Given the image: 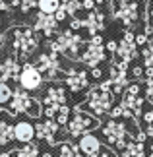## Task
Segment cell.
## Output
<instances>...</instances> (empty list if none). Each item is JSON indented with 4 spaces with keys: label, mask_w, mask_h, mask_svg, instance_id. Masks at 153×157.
Wrapping results in <instances>:
<instances>
[{
    "label": "cell",
    "mask_w": 153,
    "mask_h": 157,
    "mask_svg": "<svg viewBox=\"0 0 153 157\" xmlns=\"http://www.w3.org/2000/svg\"><path fill=\"white\" fill-rule=\"evenodd\" d=\"M10 39H12L14 52L23 60L31 56L35 52V49L39 47V37H37V31L33 27H25V25L14 27L10 31Z\"/></svg>",
    "instance_id": "cell-1"
},
{
    "label": "cell",
    "mask_w": 153,
    "mask_h": 157,
    "mask_svg": "<svg viewBox=\"0 0 153 157\" xmlns=\"http://www.w3.org/2000/svg\"><path fill=\"white\" fill-rule=\"evenodd\" d=\"M83 45V39L82 35L74 33L72 29H68V31H62L58 35L56 39H51L47 43V49L51 52H62L64 56H68L72 60H78L79 56H82V52H79V49H82Z\"/></svg>",
    "instance_id": "cell-2"
},
{
    "label": "cell",
    "mask_w": 153,
    "mask_h": 157,
    "mask_svg": "<svg viewBox=\"0 0 153 157\" xmlns=\"http://www.w3.org/2000/svg\"><path fill=\"white\" fill-rule=\"evenodd\" d=\"M109 10L111 16L120 20L126 27H132L140 20V2L136 0H111Z\"/></svg>",
    "instance_id": "cell-3"
},
{
    "label": "cell",
    "mask_w": 153,
    "mask_h": 157,
    "mask_svg": "<svg viewBox=\"0 0 153 157\" xmlns=\"http://www.w3.org/2000/svg\"><path fill=\"white\" fill-rule=\"evenodd\" d=\"M114 103V93L113 91H103V89L97 86L93 91L87 95V101H85L83 109L87 111L89 114H93V117H103V114H107L111 111V107Z\"/></svg>",
    "instance_id": "cell-4"
},
{
    "label": "cell",
    "mask_w": 153,
    "mask_h": 157,
    "mask_svg": "<svg viewBox=\"0 0 153 157\" xmlns=\"http://www.w3.org/2000/svg\"><path fill=\"white\" fill-rule=\"evenodd\" d=\"M8 105H10V114H21V113H27L29 117L37 118L39 114L43 113V109H41V105H39V101H35L31 95H29V91H25V89H16Z\"/></svg>",
    "instance_id": "cell-5"
},
{
    "label": "cell",
    "mask_w": 153,
    "mask_h": 157,
    "mask_svg": "<svg viewBox=\"0 0 153 157\" xmlns=\"http://www.w3.org/2000/svg\"><path fill=\"white\" fill-rule=\"evenodd\" d=\"M101 134L105 138V142L109 146L116 147L118 151L126 147V138H128V128H126V122H122L118 118H111L109 122L101 128Z\"/></svg>",
    "instance_id": "cell-6"
},
{
    "label": "cell",
    "mask_w": 153,
    "mask_h": 157,
    "mask_svg": "<svg viewBox=\"0 0 153 157\" xmlns=\"http://www.w3.org/2000/svg\"><path fill=\"white\" fill-rule=\"evenodd\" d=\"M66 126H68V134L72 138H82L83 134H89L93 128H97V126H99V120H97V117H93V114L76 109V113L72 114V118L68 120Z\"/></svg>",
    "instance_id": "cell-7"
},
{
    "label": "cell",
    "mask_w": 153,
    "mask_h": 157,
    "mask_svg": "<svg viewBox=\"0 0 153 157\" xmlns=\"http://www.w3.org/2000/svg\"><path fill=\"white\" fill-rule=\"evenodd\" d=\"M64 105H66V89H64V86L52 83V86L47 89L45 99H43V113H45V117L47 118H54L56 113Z\"/></svg>",
    "instance_id": "cell-8"
},
{
    "label": "cell",
    "mask_w": 153,
    "mask_h": 157,
    "mask_svg": "<svg viewBox=\"0 0 153 157\" xmlns=\"http://www.w3.org/2000/svg\"><path fill=\"white\" fill-rule=\"evenodd\" d=\"M105 58H107V49L103 47V37L97 33L89 39V43L85 45L79 60H82V64L89 66V68H95V66H99Z\"/></svg>",
    "instance_id": "cell-9"
},
{
    "label": "cell",
    "mask_w": 153,
    "mask_h": 157,
    "mask_svg": "<svg viewBox=\"0 0 153 157\" xmlns=\"http://www.w3.org/2000/svg\"><path fill=\"white\" fill-rule=\"evenodd\" d=\"M109 80L113 82V93H122L124 89L130 86L128 83V62H122V60L116 58L114 62L109 68Z\"/></svg>",
    "instance_id": "cell-10"
},
{
    "label": "cell",
    "mask_w": 153,
    "mask_h": 157,
    "mask_svg": "<svg viewBox=\"0 0 153 157\" xmlns=\"http://www.w3.org/2000/svg\"><path fill=\"white\" fill-rule=\"evenodd\" d=\"M37 68L41 70L43 76H47L48 80H56V76L62 72V66H60V58L56 52H43L41 56L37 58Z\"/></svg>",
    "instance_id": "cell-11"
},
{
    "label": "cell",
    "mask_w": 153,
    "mask_h": 157,
    "mask_svg": "<svg viewBox=\"0 0 153 157\" xmlns=\"http://www.w3.org/2000/svg\"><path fill=\"white\" fill-rule=\"evenodd\" d=\"M43 83V74L37 66L33 64H25L21 68V74H20V86L21 89H25V91H35V89H39Z\"/></svg>",
    "instance_id": "cell-12"
},
{
    "label": "cell",
    "mask_w": 153,
    "mask_h": 157,
    "mask_svg": "<svg viewBox=\"0 0 153 157\" xmlns=\"http://www.w3.org/2000/svg\"><path fill=\"white\" fill-rule=\"evenodd\" d=\"M116 56L122 62L130 64L134 58H138V45H136V35L132 31H126L122 41L118 43V49H116Z\"/></svg>",
    "instance_id": "cell-13"
},
{
    "label": "cell",
    "mask_w": 153,
    "mask_h": 157,
    "mask_svg": "<svg viewBox=\"0 0 153 157\" xmlns=\"http://www.w3.org/2000/svg\"><path fill=\"white\" fill-rule=\"evenodd\" d=\"M58 128H60V124L54 118H45V120H41V122L35 124V136H37L41 142L52 146V144H56Z\"/></svg>",
    "instance_id": "cell-14"
},
{
    "label": "cell",
    "mask_w": 153,
    "mask_h": 157,
    "mask_svg": "<svg viewBox=\"0 0 153 157\" xmlns=\"http://www.w3.org/2000/svg\"><path fill=\"white\" fill-rule=\"evenodd\" d=\"M122 109H124V118H138V117H142L143 97H140V93L124 91V95H122Z\"/></svg>",
    "instance_id": "cell-15"
},
{
    "label": "cell",
    "mask_w": 153,
    "mask_h": 157,
    "mask_svg": "<svg viewBox=\"0 0 153 157\" xmlns=\"http://www.w3.org/2000/svg\"><path fill=\"white\" fill-rule=\"evenodd\" d=\"M33 29L37 33H43L45 37H52V35L58 31V20L52 14H43V12H39V14L35 16Z\"/></svg>",
    "instance_id": "cell-16"
},
{
    "label": "cell",
    "mask_w": 153,
    "mask_h": 157,
    "mask_svg": "<svg viewBox=\"0 0 153 157\" xmlns=\"http://www.w3.org/2000/svg\"><path fill=\"white\" fill-rule=\"evenodd\" d=\"M64 83L68 86V89H70V91L79 93V91H83V89H87V86H89V80H87V74H85V70L72 68V70H68V72H66Z\"/></svg>",
    "instance_id": "cell-17"
},
{
    "label": "cell",
    "mask_w": 153,
    "mask_h": 157,
    "mask_svg": "<svg viewBox=\"0 0 153 157\" xmlns=\"http://www.w3.org/2000/svg\"><path fill=\"white\" fill-rule=\"evenodd\" d=\"M82 27H85L87 33H91V37H93V35H97L99 31L105 29V14L99 10H91L87 17L82 20Z\"/></svg>",
    "instance_id": "cell-18"
},
{
    "label": "cell",
    "mask_w": 153,
    "mask_h": 157,
    "mask_svg": "<svg viewBox=\"0 0 153 157\" xmlns=\"http://www.w3.org/2000/svg\"><path fill=\"white\" fill-rule=\"evenodd\" d=\"M23 66L20 64L17 58H6L4 62H0V80L2 82H10V80H17L21 74Z\"/></svg>",
    "instance_id": "cell-19"
},
{
    "label": "cell",
    "mask_w": 153,
    "mask_h": 157,
    "mask_svg": "<svg viewBox=\"0 0 153 157\" xmlns=\"http://www.w3.org/2000/svg\"><path fill=\"white\" fill-rule=\"evenodd\" d=\"M78 146H79V149H82V153L83 155H95L97 151H101V142H99V138H97L95 134H83L82 138H79V142H78Z\"/></svg>",
    "instance_id": "cell-20"
},
{
    "label": "cell",
    "mask_w": 153,
    "mask_h": 157,
    "mask_svg": "<svg viewBox=\"0 0 153 157\" xmlns=\"http://www.w3.org/2000/svg\"><path fill=\"white\" fill-rule=\"evenodd\" d=\"M14 126H16V124H12L10 117H6L4 113L0 114V146H8L10 142L16 140Z\"/></svg>",
    "instance_id": "cell-21"
},
{
    "label": "cell",
    "mask_w": 153,
    "mask_h": 157,
    "mask_svg": "<svg viewBox=\"0 0 153 157\" xmlns=\"http://www.w3.org/2000/svg\"><path fill=\"white\" fill-rule=\"evenodd\" d=\"M14 134H16V140L17 142H23V144H29L35 136V126L27 120H21L14 126Z\"/></svg>",
    "instance_id": "cell-22"
},
{
    "label": "cell",
    "mask_w": 153,
    "mask_h": 157,
    "mask_svg": "<svg viewBox=\"0 0 153 157\" xmlns=\"http://www.w3.org/2000/svg\"><path fill=\"white\" fill-rule=\"evenodd\" d=\"M120 153L122 157H145V146H143V142L130 140Z\"/></svg>",
    "instance_id": "cell-23"
},
{
    "label": "cell",
    "mask_w": 153,
    "mask_h": 157,
    "mask_svg": "<svg viewBox=\"0 0 153 157\" xmlns=\"http://www.w3.org/2000/svg\"><path fill=\"white\" fill-rule=\"evenodd\" d=\"M56 157H83V153H82V149H79L78 144L64 142V144H60V146H58Z\"/></svg>",
    "instance_id": "cell-24"
},
{
    "label": "cell",
    "mask_w": 153,
    "mask_h": 157,
    "mask_svg": "<svg viewBox=\"0 0 153 157\" xmlns=\"http://www.w3.org/2000/svg\"><path fill=\"white\" fill-rule=\"evenodd\" d=\"M14 157H39L37 144H33V142L23 144L20 149H16V151H14Z\"/></svg>",
    "instance_id": "cell-25"
},
{
    "label": "cell",
    "mask_w": 153,
    "mask_h": 157,
    "mask_svg": "<svg viewBox=\"0 0 153 157\" xmlns=\"http://www.w3.org/2000/svg\"><path fill=\"white\" fill-rule=\"evenodd\" d=\"M37 6L43 14H56V10L60 8V0H37Z\"/></svg>",
    "instance_id": "cell-26"
},
{
    "label": "cell",
    "mask_w": 153,
    "mask_h": 157,
    "mask_svg": "<svg viewBox=\"0 0 153 157\" xmlns=\"http://www.w3.org/2000/svg\"><path fill=\"white\" fill-rule=\"evenodd\" d=\"M142 58H143L145 68H153V37H149L147 45L142 47Z\"/></svg>",
    "instance_id": "cell-27"
},
{
    "label": "cell",
    "mask_w": 153,
    "mask_h": 157,
    "mask_svg": "<svg viewBox=\"0 0 153 157\" xmlns=\"http://www.w3.org/2000/svg\"><path fill=\"white\" fill-rule=\"evenodd\" d=\"M60 8L68 16H74L79 8H83V4H82V0H60Z\"/></svg>",
    "instance_id": "cell-28"
},
{
    "label": "cell",
    "mask_w": 153,
    "mask_h": 157,
    "mask_svg": "<svg viewBox=\"0 0 153 157\" xmlns=\"http://www.w3.org/2000/svg\"><path fill=\"white\" fill-rule=\"evenodd\" d=\"M12 95H14V91L10 89V86L6 82H0V105H6L10 103Z\"/></svg>",
    "instance_id": "cell-29"
},
{
    "label": "cell",
    "mask_w": 153,
    "mask_h": 157,
    "mask_svg": "<svg viewBox=\"0 0 153 157\" xmlns=\"http://www.w3.org/2000/svg\"><path fill=\"white\" fill-rule=\"evenodd\" d=\"M70 113H72V111H70V109L64 105V107H62V109H60V111L56 113V117H54V120H56V122H58L60 126H62V124H68V120L72 118V117H70Z\"/></svg>",
    "instance_id": "cell-30"
},
{
    "label": "cell",
    "mask_w": 153,
    "mask_h": 157,
    "mask_svg": "<svg viewBox=\"0 0 153 157\" xmlns=\"http://www.w3.org/2000/svg\"><path fill=\"white\" fill-rule=\"evenodd\" d=\"M35 4H37V0H20V10L21 12H31Z\"/></svg>",
    "instance_id": "cell-31"
},
{
    "label": "cell",
    "mask_w": 153,
    "mask_h": 157,
    "mask_svg": "<svg viewBox=\"0 0 153 157\" xmlns=\"http://www.w3.org/2000/svg\"><path fill=\"white\" fill-rule=\"evenodd\" d=\"M14 6H20V0H0V12H6Z\"/></svg>",
    "instance_id": "cell-32"
},
{
    "label": "cell",
    "mask_w": 153,
    "mask_h": 157,
    "mask_svg": "<svg viewBox=\"0 0 153 157\" xmlns=\"http://www.w3.org/2000/svg\"><path fill=\"white\" fill-rule=\"evenodd\" d=\"M145 95H147L149 103H153V78L145 80Z\"/></svg>",
    "instance_id": "cell-33"
},
{
    "label": "cell",
    "mask_w": 153,
    "mask_h": 157,
    "mask_svg": "<svg viewBox=\"0 0 153 157\" xmlns=\"http://www.w3.org/2000/svg\"><path fill=\"white\" fill-rule=\"evenodd\" d=\"M147 41H149V37H147L145 33H138V35H136V45L145 47V45H147Z\"/></svg>",
    "instance_id": "cell-34"
},
{
    "label": "cell",
    "mask_w": 153,
    "mask_h": 157,
    "mask_svg": "<svg viewBox=\"0 0 153 157\" xmlns=\"http://www.w3.org/2000/svg\"><path fill=\"white\" fill-rule=\"evenodd\" d=\"M120 117H124V109H122V105L114 107L111 111V118H120Z\"/></svg>",
    "instance_id": "cell-35"
},
{
    "label": "cell",
    "mask_w": 153,
    "mask_h": 157,
    "mask_svg": "<svg viewBox=\"0 0 153 157\" xmlns=\"http://www.w3.org/2000/svg\"><path fill=\"white\" fill-rule=\"evenodd\" d=\"M143 120H145L147 126H153V109H149V111L143 113Z\"/></svg>",
    "instance_id": "cell-36"
},
{
    "label": "cell",
    "mask_w": 153,
    "mask_h": 157,
    "mask_svg": "<svg viewBox=\"0 0 153 157\" xmlns=\"http://www.w3.org/2000/svg\"><path fill=\"white\" fill-rule=\"evenodd\" d=\"M89 157H116L111 149H101V151H97L95 155H89Z\"/></svg>",
    "instance_id": "cell-37"
},
{
    "label": "cell",
    "mask_w": 153,
    "mask_h": 157,
    "mask_svg": "<svg viewBox=\"0 0 153 157\" xmlns=\"http://www.w3.org/2000/svg\"><path fill=\"white\" fill-rule=\"evenodd\" d=\"M105 49H107L109 52H111V54H116V49H118V45H116L114 41H109V43L105 45Z\"/></svg>",
    "instance_id": "cell-38"
},
{
    "label": "cell",
    "mask_w": 153,
    "mask_h": 157,
    "mask_svg": "<svg viewBox=\"0 0 153 157\" xmlns=\"http://www.w3.org/2000/svg\"><path fill=\"white\" fill-rule=\"evenodd\" d=\"M132 74H134V78H136V80H140V78H142V74H143V70H142V66H134V70H132Z\"/></svg>",
    "instance_id": "cell-39"
},
{
    "label": "cell",
    "mask_w": 153,
    "mask_h": 157,
    "mask_svg": "<svg viewBox=\"0 0 153 157\" xmlns=\"http://www.w3.org/2000/svg\"><path fill=\"white\" fill-rule=\"evenodd\" d=\"M66 16H68V14H66V12H64L62 8H58V10H56V14H54V17H56L58 21H62V20H64Z\"/></svg>",
    "instance_id": "cell-40"
},
{
    "label": "cell",
    "mask_w": 153,
    "mask_h": 157,
    "mask_svg": "<svg viewBox=\"0 0 153 157\" xmlns=\"http://www.w3.org/2000/svg\"><path fill=\"white\" fill-rule=\"evenodd\" d=\"M101 76H103V74H101V70L97 68V66H95V68H91V78H95V80H99Z\"/></svg>",
    "instance_id": "cell-41"
},
{
    "label": "cell",
    "mask_w": 153,
    "mask_h": 157,
    "mask_svg": "<svg viewBox=\"0 0 153 157\" xmlns=\"http://www.w3.org/2000/svg\"><path fill=\"white\" fill-rule=\"evenodd\" d=\"M149 23H151V25H153V6H151V8H149Z\"/></svg>",
    "instance_id": "cell-42"
},
{
    "label": "cell",
    "mask_w": 153,
    "mask_h": 157,
    "mask_svg": "<svg viewBox=\"0 0 153 157\" xmlns=\"http://www.w3.org/2000/svg\"><path fill=\"white\" fill-rule=\"evenodd\" d=\"M4 45V33H2V29H0V47Z\"/></svg>",
    "instance_id": "cell-43"
},
{
    "label": "cell",
    "mask_w": 153,
    "mask_h": 157,
    "mask_svg": "<svg viewBox=\"0 0 153 157\" xmlns=\"http://www.w3.org/2000/svg\"><path fill=\"white\" fill-rule=\"evenodd\" d=\"M149 157H153V144H151V147H149Z\"/></svg>",
    "instance_id": "cell-44"
},
{
    "label": "cell",
    "mask_w": 153,
    "mask_h": 157,
    "mask_svg": "<svg viewBox=\"0 0 153 157\" xmlns=\"http://www.w3.org/2000/svg\"><path fill=\"white\" fill-rule=\"evenodd\" d=\"M43 157H52V155H51V153H48V151H47V153H43Z\"/></svg>",
    "instance_id": "cell-45"
},
{
    "label": "cell",
    "mask_w": 153,
    "mask_h": 157,
    "mask_svg": "<svg viewBox=\"0 0 153 157\" xmlns=\"http://www.w3.org/2000/svg\"><path fill=\"white\" fill-rule=\"evenodd\" d=\"M103 2H105V0H95V4H103Z\"/></svg>",
    "instance_id": "cell-46"
},
{
    "label": "cell",
    "mask_w": 153,
    "mask_h": 157,
    "mask_svg": "<svg viewBox=\"0 0 153 157\" xmlns=\"http://www.w3.org/2000/svg\"><path fill=\"white\" fill-rule=\"evenodd\" d=\"M0 114H2V107H0Z\"/></svg>",
    "instance_id": "cell-47"
},
{
    "label": "cell",
    "mask_w": 153,
    "mask_h": 157,
    "mask_svg": "<svg viewBox=\"0 0 153 157\" xmlns=\"http://www.w3.org/2000/svg\"><path fill=\"white\" fill-rule=\"evenodd\" d=\"M142 2H143V0H142Z\"/></svg>",
    "instance_id": "cell-48"
}]
</instances>
